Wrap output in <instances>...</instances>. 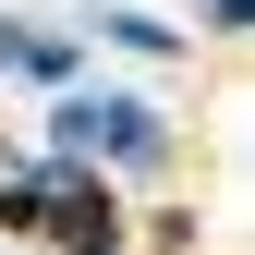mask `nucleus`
Here are the masks:
<instances>
[{"label": "nucleus", "instance_id": "nucleus-1", "mask_svg": "<svg viewBox=\"0 0 255 255\" xmlns=\"http://www.w3.org/2000/svg\"><path fill=\"white\" fill-rule=\"evenodd\" d=\"M0 231H24V243H85V231H110V182L85 170V158L49 146V170L0 182Z\"/></svg>", "mask_w": 255, "mask_h": 255}, {"label": "nucleus", "instance_id": "nucleus-2", "mask_svg": "<svg viewBox=\"0 0 255 255\" xmlns=\"http://www.w3.org/2000/svg\"><path fill=\"white\" fill-rule=\"evenodd\" d=\"M49 146H61V158H122V170H158V158H170V122H158L146 98H110V85L85 98V85H73V98L49 110Z\"/></svg>", "mask_w": 255, "mask_h": 255}, {"label": "nucleus", "instance_id": "nucleus-3", "mask_svg": "<svg viewBox=\"0 0 255 255\" xmlns=\"http://www.w3.org/2000/svg\"><path fill=\"white\" fill-rule=\"evenodd\" d=\"M98 37L146 49V61H170V49H182V24H158V12H134V0H110V24H98Z\"/></svg>", "mask_w": 255, "mask_h": 255}, {"label": "nucleus", "instance_id": "nucleus-4", "mask_svg": "<svg viewBox=\"0 0 255 255\" xmlns=\"http://www.w3.org/2000/svg\"><path fill=\"white\" fill-rule=\"evenodd\" d=\"M195 24L207 37H255V0H195Z\"/></svg>", "mask_w": 255, "mask_h": 255}, {"label": "nucleus", "instance_id": "nucleus-5", "mask_svg": "<svg viewBox=\"0 0 255 255\" xmlns=\"http://www.w3.org/2000/svg\"><path fill=\"white\" fill-rule=\"evenodd\" d=\"M73 255H122V231H85V243H73Z\"/></svg>", "mask_w": 255, "mask_h": 255}]
</instances>
